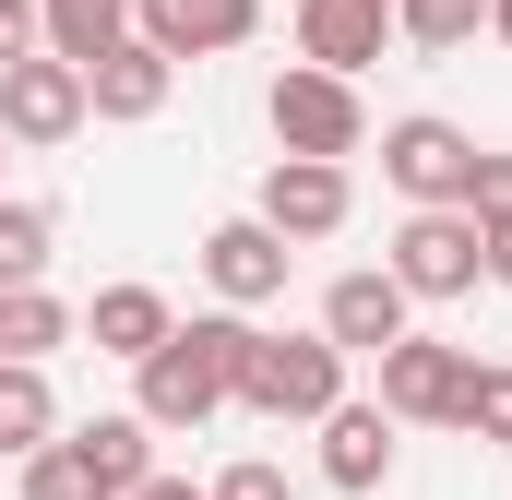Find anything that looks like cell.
Instances as JSON below:
<instances>
[{
	"label": "cell",
	"mask_w": 512,
	"mask_h": 500,
	"mask_svg": "<svg viewBox=\"0 0 512 500\" xmlns=\"http://www.w3.org/2000/svg\"><path fill=\"white\" fill-rule=\"evenodd\" d=\"M334 393H346V346L334 334H251V370H239L251 417H322Z\"/></svg>",
	"instance_id": "277c9868"
},
{
	"label": "cell",
	"mask_w": 512,
	"mask_h": 500,
	"mask_svg": "<svg viewBox=\"0 0 512 500\" xmlns=\"http://www.w3.org/2000/svg\"><path fill=\"white\" fill-rule=\"evenodd\" d=\"M453 429H477V441H512V358L465 370V405H453Z\"/></svg>",
	"instance_id": "603a6c76"
},
{
	"label": "cell",
	"mask_w": 512,
	"mask_h": 500,
	"mask_svg": "<svg viewBox=\"0 0 512 500\" xmlns=\"http://www.w3.org/2000/svg\"><path fill=\"white\" fill-rule=\"evenodd\" d=\"M36 24H48L60 60H108V48L131 36V0H36Z\"/></svg>",
	"instance_id": "d6986e66"
},
{
	"label": "cell",
	"mask_w": 512,
	"mask_h": 500,
	"mask_svg": "<svg viewBox=\"0 0 512 500\" xmlns=\"http://www.w3.org/2000/svg\"><path fill=\"white\" fill-rule=\"evenodd\" d=\"M167 84H179V60H167L155 36H120L108 60H84V108H96V120H155Z\"/></svg>",
	"instance_id": "5bb4252c"
},
{
	"label": "cell",
	"mask_w": 512,
	"mask_h": 500,
	"mask_svg": "<svg viewBox=\"0 0 512 500\" xmlns=\"http://www.w3.org/2000/svg\"><path fill=\"white\" fill-rule=\"evenodd\" d=\"M286 262H298V239H274L262 215H227V227H203V286H215L227 310H262V298H286Z\"/></svg>",
	"instance_id": "ba28073f"
},
{
	"label": "cell",
	"mask_w": 512,
	"mask_h": 500,
	"mask_svg": "<svg viewBox=\"0 0 512 500\" xmlns=\"http://www.w3.org/2000/svg\"><path fill=\"white\" fill-rule=\"evenodd\" d=\"M84 120H96L84 108V60H60V48L0 60V143H72Z\"/></svg>",
	"instance_id": "5b68a950"
},
{
	"label": "cell",
	"mask_w": 512,
	"mask_h": 500,
	"mask_svg": "<svg viewBox=\"0 0 512 500\" xmlns=\"http://www.w3.org/2000/svg\"><path fill=\"white\" fill-rule=\"evenodd\" d=\"M262 120L286 155H358L370 143V108H358V72H322V60H298V72H274V96H262Z\"/></svg>",
	"instance_id": "7a4b0ae2"
},
{
	"label": "cell",
	"mask_w": 512,
	"mask_h": 500,
	"mask_svg": "<svg viewBox=\"0 0 512 500\" xmlns=\"http://www.w3.org/2000/svg\"><path fill=\"white\" fill-rule=\"evenodd\" d=\"M239 370H251V310H203V322H167L143 358H131V417L155 429V441H179V429H203V417H227L239 405Z\"/></svg>",
	"instance_id": "6da1fadb"
},
{
	"label": "cell",
	"mask_w": 512,
	"mask_h": 500,
	"mask_svg": "<svg viewBox=\"0 0 512 500\" xmlns=\"http://www.w3.org/2000/svg\"><path fill=\"white\" fill-rule=\"evenodd\" d=\"M48 250H60L48 203H0V286H48Z\"/></svg>",
	"instance_id": "ffe728a7"
},
{
	"label": "cell",
	"mask_w": 512,
	"mask_h": 500,
	"mask_svg": "<svg viewBox=\"0 0 512 500\" xmlns=\"http://www.w3.org/2000/svg\"><path fill=\"white\" fill-rule=\"evenodd\" d=\"M465 346H441V334H393L382 346V405H393V429H453V405H465Z\"/></svg>",
	"instance_id": "8992f818"
},
{
	"label": "cell",
	"mask_w": 512,
	"mask_h": 500,
	"mask_svg": "<svg viewBox=\"0 0 512 500\" xmlns=\"http://www.w3.org/2000/svg\"><path fill=\"white\" fill-rule=\"evenodd\" d=\"M477 239H489V286H512V215H489Z\"/></svg>",
	"instance_id": "4316f807"
},
{
	"label": "cell",
	"mask_w": 512,
	"mask_h": 500,
	"mask_svg": "<svg viewBox=\"0 0 512 500\" xmlns=\"http://www.w3.org/2000/svg\"><path fill=\"white\" fill-rule=\"evenodd\" d=\"M60 429V393H48V358H0V453L24 465L36 441Z\"/></svg>",
	"instance_id": "9a60e30c"
},
{
	"label": "cell",
	"mask_w": 512,
	"mask_h": 500,
	"mask_svg": "<svg viewBox=\"0 0 512 500\" xmlns=\"http://www.w3.org/2000/svg\"><path fill=\"white\" fill-rule=\"evenodd\" d=\"M167 322H179V310H167L155 286H96V310H84V334H96L108 358H143V346H155Z\"/></svg>",
	"instance_id": "2e32d148"
},
{
	"label": "cell",
	"mask_w": 512,
	"mask_h": 500,
	"mask_svg": "<svg viewBox=\"0 0 512 500\" xmlns=\"http://www.w3.org/2000/svg\"><path fill=\"white\" fill-rule=\"evenodd\" d=\"M131 500H203V489H191V477H143Z\"/></svg>",
	"instance_id": "83f0119b"
},
{
	"label": "cell",
	"mask_w": 512,
	"mask_h": 500,
	"mask_svg": "<svg viewBox=\"0 0 512 500\" xmlns=\"http://www.w3.org/2000/svg\"><path fill=\"white\" fill-rule=\"evenodd\" d=\"M24 500H108V477L84 465V441H72V429H48V441L24 453Z\"/></svg>",
	"instance_id": "44dd1931"
},
{
	"label": "cell",
	"mask_w": 512,
	"mask_h": 500,
	"mask_svg": "<svg viewBox=\"0 0 512 500\" xmlns=\"http://www.w3.org/2000/svg\"><path fill=\"white\" fill-rule=\"evenodd\" d=\"M203 500H298V489H286V465H227Z\"/></svg>",
	"instance_id": "d4e9b609"
},
{
	"label": "cell",
	"mask_w": 512,
	"mask_h": 500,
	"mask_svg": "<svg viewBox=\"0 0 512 500\" xmlns=\"http://www.w3.org/2000/svg\"><path fill=\"white\" fill-rule=\"evenodd\" d=\"M24 48H48V24H36V0H0V60H24Z\"/></svg>",
	"instance_id": "484cf974"
},
{
	"label": "cell",
	"mask_w": 512,
	"mask_h": 500,
	"mask_svg": "<svg viewBox=\"0 0 512 500\" xmlns=\"http://www.w3.org/2000/svg\"><path fill=\"white\" fill-rule=\"evenodd\" d=\"M465 215L489 227V215H512V155H477V179H465Z\"/></svg>",
	"instance_id": "cb8c5ba5"
},
{
	"label": "cell",
	"mask_w": 512,
	"mask_h": 500,
	"mask_svg": "<svg viewBox=\"0 0 512 500\" xmlns=\"http://www.w3.org/2000/svg\"><path fill=\"white\" fill-rule=\"evenodd\" d=\"M60 334H72V310L48 286H0V358H48Z\"/></svg>",
	"instance_id": "7402d4cb"
},
{
	"label": "cell",
	"mask_w": 512,
	"mask_h": 500,
	"mask_svg": "<svg viewBox=\"0 0 512 500\" xmlns=\"http://www.w3.org/2000/svg\"><path fill=\"white\" fill-rule=\"evenodd\" d=\"M131 36H155L167 60H227L262 36V0H131Z\"/></svg>",
	"instance_id": "30bf717a"
},
{
	"label": "cell",
	"mask_w": 512,
	"mask_h": 500,
	"mask_svg": "<svg viewBox=\"0 0 512 500\" xmlns=\"http://www.w3.org/2000/svg\"><path fill=\"white\" fill-rule=\"evenodd\" d=\"M489 36H501V48H512V0H489Z\"/></svg>",
	"instance_id": "f1b7e54d"
},
{
	"label": "cell",
	"mask_w": 512,
	"mask_h": 500,
	"mask_svg": "<svg viewBox=\"0 0 512 500\" xmlns=\"http://www.w3.org/2000/svg\"><path fill=\"white\" fill-rule=\"evenodd\" d=\"M477 36H489V0H393V48L453 60V48H477Z\"/></svg>",
	"instance_id": "ac0fdd59"
},
{
	"label": "cell",
	"mask_w": 512,
	"mask_h": 500,
	"mask_svg": "<svg viewBox=\"0 0 512 500\" xmlns=\"http://www.w3.org/2000/svg\"><path fill=\"white\" fill-rule=\"evenodd\" d=\"M393 48V0H298V60L322 72H370Z\"/></svg>",
	"instance_id": "4fadbf2b"
},
{
	"label": "cell",
	"mask_w": 512,
	"mask_h": 500,
	"mask_svg": "<svg viewBox=\"0 0 512 500\" xmlns=\"http://www.w3.org/2000/svg\"><path fill=\"white\" fill-rule=\"evenodd\" d=\"M382 179L405 203H465V179H477V143L453 120H393L382 131Z\"/></svg>",
	"instance_id": "9c48e42d"
},
{
	"label": "cell",
	"mask_w": 512,
	"mask_h": 500,
	"mask_svg": "<svg viewBox=\"0 0 512 500\" xmlns=\"http://www.w3.org/2000/svg\"><path fill=\"white\" fill-rule=\"evenodd\" d=\"M251 215L274 227V239H334V227L358 215V191H346V167H334V155H274Z\"/></svg>",
	"instance_id": "52a82bcc"
},
{
	"label": "cell",
	"mask_w": 512,
	"mask_h": 500,
	"mask_svg": "<svg viewBox=\"0 0 512 500\" xmlns=\"http://www.w3.org/2000/svg\"><path fill=\"white\" fill-rule=\"evenodd\" d=\"M405 322H417V298L393 286V262H358V274H334V286H322V334H334L346 358H382Z\"/></svg>",
	"instance_id": "8fae6325"
},
{
	"label": "cell",
	"mask_w": 512,
	"mask_h": 500,
	"mask_svg": "<svg viewBox=\"0 0 512 500\" xmlns=\"http://www.w3.org/2000/svg\"><path fill=\"white\" fill-rule=\"evenodd\" d=\"M72 441H84V465L108 477V500H131L143 477H155V429H143V417H84Z\"/></svg>",
	"instance_id": "e0dca14e"
},
{
	"label": "cell",
	"mask_w": 512,
	"mask_h": 500,
	"mask_svg": "<svg viewBox=\"0 0 512 500\" xmlns=\"http://www.w3.org/2000/svg\"><path fill=\"white\" fill-rule=\"evenodd\" d=\"M393 286L405 298H465L477 274H489V239H477V215L465 203H405V227H393Z\"/></svg>",
	"instance_id": "3957f363"
},
{
	"label": "cell",
	"mask_w": 512,
	"mask_h": 500,
	"mask_svg": "<svg viewBox=\"0 0 512 500\" xmlns=\"http://www.w3.org/2000/svg\"><path fill=\"white\" fill-rule=\"evenodd\" d=\"M310 429H322V477H334L346 500H370V489L393 477V405H382V393H370V405H358V393H334Z\"/></svg>",
	"instance_id": "7c38bea8"
}]
</instances>
